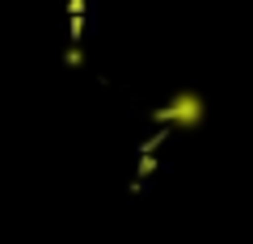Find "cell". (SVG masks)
<instances>
[{"label": "cell", "instance_id": "1", "mask_svg": "<svg viewBox=\"0 0 253 244\" xmlns=\"http://www.w3.org/2000/svg\"><path fill=\"white\" fill-rule=\"evenodd\" d=\"M161 122H169V127H199L203 122V97L199 93H177L161 109Z\"/></svg>", "mask_w": 253, "mask_h": 244}]
</instances>
